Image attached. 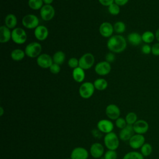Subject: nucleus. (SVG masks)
<instances>
[{
    "label": "nucleus",
    "mask_w": 159,
    "mask_h": 159,
    "mask_svg": "<svg viewBox=\"0 0 159 159\" xmlns=\"http://www.w3.org/2000/svg\"><path fill=\"white\" fill-rule=\"evenodd\" d=\"M99 31L101 36L103 37H111L114 32L113 25L108 22H102L99 28Z\"/></svg>",
    "instance_id": "2eb2a0df"
},
{
    "label": "nucleus",
    "mask_w": 159,
    "mask_h": 159,
    "mask_svg": "<svg viewBox=\"0 0 159 159\" xmlns=\"http://www.w3.org/2000/svg\"><path fill=\"white\" fill-rule=\"evenodd\" d=\"M127 125L126 120L125 119L122 118V117H119L118 119H117L116 120V125L117 126V128L122 129L123 128H124L126 125Z\"/></svg>",
    "instance_id": "c9c22d12"
},
{
    "label": "nucleus",
    "mask_w": 159,
    "mask_h": 159,
    "mask_svg": "<svg viewBox=\"0 0 159 159\" xmlns=\"http://www.w3.org/2000/svg\"><path fill=\"white\" fill-rule=\"evenodd\" d=\"M117 155L116 150H108L104 154V159H117Z\"/></svg>",
    "instance_id": "72a5a7b5"
},
{
    "label": "nucleus",
    "mask_w": 159,
    "mask_h": 159,
    "mask_svg": "<svg viewBox=\"0 0 159 159\" xmlns=\"http://www.w3.org/2000/svg\"><path fill=\"white\" fill-rule=\"evenodd\" d=\"M133 125L127 124L124 128L120 130L119 132V139L122 141H127L134 135Z\"/></svg>",
    "instance_id": "f3484780"
},
{
    "label": "nucleus",
    "mask_w": 159,
    "mask_h": 159,
    "mask_svg": "<svg viewBox=\"0 0 159 159\" xmlns=\"http://www.w3.org/2000/svg\"><path fill=\"white\" fill-rule=\"evenodd\" d=\"M94 84L91 82H84L82 83L79 88V94L83 99H89L91 98L94 92Z\"/></svg>",
    "instance_id": "39448f33"
},
{
    "label": "nucleus",
    "mask_w": 159,
    "mask_h": 159,
    "mask_svg": "<svg viewBox=\"0 0 159 159\" xmlns=\"http://www.w3.org/2000/svg\"><path fill=\"white\" fill-rule=\"evenodd\" d=\"M129 0H114V2L119 6H122L128 3Z\"/></svg>",
    "instance_id": "79ce46f5"
},
{
    "label": "nucleus",
    "mask_w": 159,
    "mask_h": 159,
    "mask_svg": "<svg viewBox=\"0 0 159 159\" xmlns=\"http://www.w3.org/2000/svg\"><path fill=\"white\" fill-rule=\"evenodd\" d=\"M92 132H93V135H94V137H101V134L100 133V131L98 130V129H97V130H96V129H94L93 131H92Z\"/></svg>",
    "instance_id": "37998d69"
},
{
    "label": "nucleus",
    "mask_w": 159,
    "mask_h": 159,
    "mask_svg": "<svg viewBox=\"0 0 159 159\" xmlns=\"http://www.w3.org/2000/svg\"><path fill=\"white\" fill-rule=\"evenodd\" d=\"M89 153L88 150L83 147H76L75 148L70 155L71 159H88Z\"/></svg>",
    "instance_id": "dca6fc26"
},
{
    "label": "nucleus",
    "mask_w": 159,
    "mask_h": 159,
    "mask_svg": "<svg viewBox=\"0 0 159 159\" xmlns=\"http://www.w3.org/2000/svg\"><path fill=\"white\" fill-rule=\"evenodd\" d=\"M152 54L154 56H159V42H156L152 45Z\"/></svg>",
    "instance_id": "58836bf2"
},
{
    "label": "nucleus",
    "mask_w": 159,
    "mask_h": 159,
    "mask_svg": "<svg viewBox=\"0 0 159 159\" xmlns=\"http://www.w3.org/2000/svg\"><path fill=\"white\" fill-rule=\"evenodd\" d=\"M53 63L52 57L47 53L40 54L37 58V63L42 68H49Z\"/></svg>",
    "instance_id": "9d476101"
},
{
    "label": "nucleus",
    "mask_w": 159,
    "mask_h": 159,
    "mask_svg": "<svg viewBox=\"0 0 159 159\" xmlns=\"http://www.w3.org/2000/svg\"><path fill=\"white\" fill-rule=\"evenodd\" d=\"M104 152L103 145L100 143H94L90 147V154L94 158H99Z\"/></svg>",
    "instance_id": "a211bd4d"
},
{
    "label": "nucleus",
    "mask_w": 159,
    "mask_h": 159,
    "mask_svg": "<svg viewBox=\"0 0 159 159\" xmlns=\"http://www.w3.org/2000/svg\"><path fill=\"white\" fill-rule=\"evenodd\" d=\"M72 76L73 80L77 83H81L84 81L85 78L84 70L80 66L73 70Z\"/></svg>",
    "instance_id": "4be33fe9"
},
{
    "label": "nucleus",
    "mask_w": 159,
    "mask_h": 159,
    "mask_svg": "<svg viewBox=\"0 0 159 159\" xmlns=\"http://www.w3.org/2000/svg\"><path fill=\"white\" fill-rule=\"evenodd\" d=\"M95 61L94 55L90 53L83 54L79 59V66L83 70H88L91 68Z\"/></svg>",
    "instance_id": "0eeeda50"
},
{
    "label": "nucleus",
    "mask_w": 159,
    "mask_h": 159,
    "mask_svg": "<svg viewBox=\"0 0 159 159\" xmlns=\"http://www.w3.org/2000/svg\"><path fill=\"white\" fill-rule=\"evenodd\" d=\"M99 3L104 6H109L114 2V0H98Z\"/></svg>",
    "instance_id": "a19ab883"
},
{
    "label": "nucleus",
    "mask_w": 159,
    "mask_h": 159,
    "mask_svg": "<svg viewBox=\"0 0 159 159\" xmlns=\"http://www.w3.org/2000/svg\"><path fill=\"white\" fill-rule=\"evenodd\" d=\"M93 84H94L95 89L98 91H103V90L106 89L108 85L107 81L104 78L96 79L94 81Z\"/></svg>",
    "instance_id": "bb28decb"
},
{
    "label": "nucleus",
    "mask_w": 159,
    "mask_h": 159,
    "mask_svg": "<svg viewBox=\"0 0 159 159\" xmlns=\"http://www.w3.org/2000/svg\"><path fill=\"white\" fill-rule=\"evenodd\" d=\"M141 52L145 55H149L152 53V46H150V44L145 43L141 48Z\"/></svg>",
    "instance_id": "e433bc0d"
},
{
    "label": "nucleus",
    "mask_w": 159,
    "mask_h": 159,
    "mask_svg": "<svg viewBox=\"0 0 159 159\" xmlns=\"http://www.w3.org/2000/svg\"><path fill=\"white\" fill-rule=\"evenodd\" d=\"M11 33L10 29L6 25H2L0 27V42L4 43L8 42L11 39Z\"/></svg>",
    "instance_id": "aec40b11"
},
{
    "label": "nucleus",
    "mask_w": 159,
    "mask_h": 159,
    "mask_svg": "<svg viewBox=\"0 0 159 159\" xmlns=\"http://www.w3.org/2000/svg\"><path fill=\"white\" fill-rule=\"evenodd\" d=\"M145 137L142 134H134L129 140L130 147L133 149H139L145 143Z\"/></svg>",
    "instance_id": "9b49d317"
},
{
    "label": "nucleus",
    "mask_w": 159,
    "mask_h": 159,
    "mask_svg": "<svg viewBox=\"0 0 159 159\" xmlns=\"http://www.w3.org/2000/svg\"><path fill=\"white\" fill-rule=\"evenodd\" d=\"M50 72L53 74H58L60 71V66L59 65L53 63V64L49 68Z\"/></svg>",
    "instance_id": "4c0bfd02"
},
{
    "label": "nucleus",
    "mask_w": 159,
    "mask_h": 159,
    "mask_svg": "<svg viewBox=\"0 0 159 159\" xmlns=\"http://www.w3.org/2000/svg\"><path fill=\"white\" fill-rule=\"evenodd\" d=\"M127 40L132 45L137 46L142 42V35L135 32H131L127 35Z\"/></svg>",
    "instance_id": "412c9836"
},
{
    "label": "nucleus",
    "mask_w": 159,
    "mask_h": 159,
    "mask_svg": "<svg viewBox=\"0 0 159 159\" xmlns=\"http://www.w3.org/2000/svg\"><path fill=\"white\" fill-rule=\"evenodd\" d=\"M25 53L21 49L16 48L11 53V57L14 61H20L25 57Z\"/></svg>",
    "instance_id": "393cba45"
},
{
    "label": "nucleus",
    "mask_w": 159,
    "mask_h": 159,
    "mask_svg": "<svg viewBox=\"0 0 159 159\" xmlns=\"http://www.w3.org/2000/svg\"><path fill=\"white\" fill-rule=\"evenodd\" d=\"M97 128L101 132L108 134L113 130L114 124L109 120L101 119L98 122Z\"/></svg>",
    "instance_id": "ddd939ff"
},
{
    "label": "nucleus",
    "mask_w": 159,
    "mask_h": 159,
    "mask_svg": "<svg viewBox=\"0 0 159 159\" xmlns=\"http://www.w3.org/2000/svg\"><path fill=\"white\" fill-rule=\"evenodd\" d=\"M133 129L135 134L143 135L147 133L148 130L149 125L146 120L143 119H139L137 120L133 125Z\"/></svg>",
    "instance_id": "f8f14e48"
},
{
    "label": "nucleus",
    "mask_w": 159,
    "mask_h": 159,
    "mask_svg": "<svg viewBox=\"0 0 159 159\" xmlns=\"http://www.w3.org/2000/svg\"><path fill=\"white\" fill-rule=\"evenodd\" d=\"M152 146L149 143H145L140 148V153L143 157L150 156L152 152Z\"/></svg>",
    "instance_id": "c85d7f7f"
},
{
    "label": "nucleus",
    "mask_w": 159,
    "mask_h": 159,
    "mask_svg": "<svg viewBox=\"0 0 159 159\" xmlns=\"http://www.w3.org/2000/svg\"><path fill=\"white\" fill-rule=\"evenodd\" d=\"M23 26L28 29H35L39 25V19L34 14H27L22 19Z\"/></svg>",
    "instance_id": "423d86ee"
},
{
    "label": "nucleus",
    "mask_w": 159,
    "mask_h": 159,
    "mask_svg": "<svg viewBox=\"0 0 159 159\" xmlns=\"http://www.w3.org/2000/svg\"><path fill=\"white\" fill-rule=\"evenodd\" d=\"M34 35L38 40H45L48 36V30L45 25H39L34 30Z\"/></svg>",
    "instance_id": "6ab92c4d"
},
{
    "label": "nucleus",
    "mask_w": 159,
    "mask_h": 159,
    "mask_svg": "<svg viewBox=\"0 0 159 159\" xmlns=\"http://www.w3.org/2000/svg\"><path fill=\"white\" fill-rule=\"evenodd\" d=\"M43 0H28V6L33 10H40L43 6Z\"/></svg>",
    "instance_id": "cd10ccee"
},
{
    "label": "nucleus",
    "mask_w": 159,
    "mask_h": 159,
    "mask_svg": "<svg viewBox=\"0 0 159 159\" xmlns=\"http://www.w3.org/2000/svg\"><path fill=\"white\" fill-rule=\"evenodd\" d=\"M5 25L10 29H14L17 24V19L16 16L13 14H7L4 19Z\"/></svg>",
    "instance_id": "5701e85b"
},
{
    "label": "nucleus",
    "mask_w": 159,
    "mask_h": 159,
    "mask_svg": "<svg viewBox=\"0 0 159 159\" xmlns=\"http://www.w3.org/2000/svg\"><path fill=\"white\" fill-rule=\"evenodd\" d=\"M66 159H71V158H66Z\"/></svg>",
    "instance_id": "de8ad7c7"
},
{
    "label": "nucleus",
    "mask_w": 159,
    "mask_h": 159,
    "mask_svg": "<svg viewBox=\"0 0 159 159\" xmlns=\"http://www.w3.org/2000/svg\"><path fill=\"white\" fill-rule=\"evenodd\" d=\"M142 42H143L145 43L150 44L155 39V35L153 32L147 30L142 34Z\"/></svg>",
    "instance_id": "b1692460"
},
{
    "label": "nucleus",
    "mask_w": 159,
    "mask_h": 159,
    "mask_svg": "<svg viewBox=\"0 0 159 159\" xmlns=\"http://www.w3.org/2000/svg\"><path fill=\"white\" fill-rule=\"evenodd\" d=\"M0 111H1V113H0V116H2L3 115V113H4V109L2 108V107H0Z\"/></svg>",
    "instance_id": "49530a36"
},
{
    "label": "nucleus",
    "mask_w": 159,
    "mask_h": 159,
    "mask_svg": "<svg viewBox=\"0 0 159 159\" xmlns=\"http://www.w3.org/2000/svg\"><path fill=\"white\" fill-rule=\"evenodd\" d=\"M55 14V9L51 4H45L40 10V17L45 21L52 20L54 17Z\"/></svg>",
    "instance_id": "6e6552de"
},
{
    "label": "nucleus",
    "mask_w": 159,
    "mask_h": 159,
    "mask_svg": "<svg viewBox=\"0 0 159 159\" xmlns=\"http://www.w3.org/2000/svg\"><path fill=\"white\" fill-rule=\"evenodd\" d=\"M24 52L28 57L32 58H37L42 52V45L36 42H30L26 45Z\"/></svg>",
    "instance_id": "7ed1b4c3"
},
{
    "label": "nucleus",
    "mask_w": 159,
    "mask_h": 159,
    "mask_svg": "<svg viewBox=\"0 0 159 159\" xmlns=\"http://www.w3.org/2000/svg\"><path fill=\"white\" fill-rule=\"evenodd\" d=\"M155 35V39L158 42H159V27L156 30Z\"/></svg>",
    "instance_id": "c03bdc74"
},
{
    "label": "nucleus",
    "mask_w": 159,
    "mask_h": 159,
    "mask_svg": "<svg viewBox=\"0 0 159 159\" xmlns=\"http://www.w3.org/2000/svg\"><path fill=\"white\" fill-rule=\"evenodd\" d=\"M125 119L127 124L133 125L137 120V116L135 112H130L126 115Z\"/></svg>",
    "instance_id": "2f4dec72"
},
{
    "label": "nucleus",
    "mask_w": 159,
    "mask_h": 159,
    "mask_svg": "<svg viewBox=\"0 0 159 159\" xmlns=\"http://www.w3.org/2000/svg\"><path fill=\"white\" fill-rule=\"evenodd\" d=\"M115 60V55L112 52H109L106 55V61L110 63L113 62Z\"/></svg>",
    "instance_id": "ea45409f"
},
{
    "label": "nucleus",
    "mask_w": 159,
    "mask_h": 159,
    "mask_svg": "<svg viewBox=\"0 0 159 159\" xmlns=\"http://www.w3.org/2000/svg\"><path fill=\"white\" fill-rule=\"evenodd\" d=\"M104 143L108 150H116L119 146V140L118 136L114 132L106 134L104 136Z\"/></svg>",
    "instance_id": "f03ea898"
},
{
    "label": "nucleus",
    "mask_w": 159,
    "mask_h": 159,
    "mask_svg": "<svg viewBox=\"0 0 159 159\" xmlns=\"http://www.w3.org/2000/svg\"><path fill=\"white\" fill-rule=\"evenodd\" d=\"M108 11L109 14H111V15H118L120 12V6L115 2H114L108 6Z\"/></svg>",
    "instance_id": "473e14b6"
},
{
    "label": "nucleus",
    "mask_w": 159,
    "mask_h": 159,
    "mask_svg": "<svg viewBox=\"0 0 159 159\" xmlns=\"http://www.w3.org/2000/svg\"><path fill=\"white\" fill-rule=\"evenodd\" d=\"M52 58L54 63L60 65L63 64V63L65 60V54L61 50H58L53 54Z\"/></svg>",
    "instance_id": "a878e982"
},
{
    "label": "nucleus",
    "mask_w": 159,
    "mask_h": 159,
    "mask_svg": "<svg viewBox=\"0 0 159 159\" xmlns=\"http://www.w3.org/2000/svg\"><path fill=\"white\" fill-rule=\"evenodd\" d=\"M106 114L109 119L111 120H116L120 116V111L117 105L111 104L106 108Z\"/></svg>",
    "instance_id": "4468645a"
},
{
    "label": "nucleus",
    "mask_w": 159,
    "mask_h": 159,
    "mask_svg": "<svg viewBox=\"0 0 159 159\" xmlns=\"http://www.w3.org/2000/svg\"><path fill=\"white\" fill-rule=\"evenodd\" d=\"M114 30L116 32V33L118 34H122L125 32L126 29V25L122 21H117L116 22L114 25Z\"/></svg>",
    "instance_id": "7c9ffc66"
},
{
    "label": "nucleus",
    "mask_w": 159,
    "mask_h": 159,
    "mask_svg": "<svg viewBox=\"0 0 159 159\" xmlns=\"http://www.w3.org/2000/svg\"><path fill=\"white\" fill-rule=\"evenodd\" d=\"M43 3H45V4H51L53 0H43Z\"/></svg>",
    "instance_id": "a18cd8bd"
},
{
    "label": "nucleus",
    "mask_w": 159,
    "mask_h": 159,
    "mask_svg": "<svg viewBox=\"0 0 159 159\" xmlns=\"http://www.w3.org/2000/svg\"><path fill=\"white\" fill-rule=\"evenodd\" d=\"M107 47L112 52L121 53L127 47L126 39L120 34L112 35L107 40Z\"/></svg>",
    "instance_id": "f257e3e1"
},
{
    "label": "nucleus",
    "mask_w": 159,
    "mask_h": 159,
    "mask_svg": "<svg viewBox=\"0 0 159 159\" xmlns=\"http://www.w3.org/2000/svg\"><path fill=\"white\" fill-rule=\"evenodd\" d=\"M27 34L25 30L21 27H16L11 33V39L16 44L21 45L27 40Z\"/></svg>",
    "instance_id": "20e7f679"
},
{
    "label": "nucleus",
    "mask_w": 159,
    "mask_h": 159,
    "mask_svg": "<svg viewBox=\"0 0 159 159\" xmlns=\"http://www.w3.org/2000/svg\"><path fill=\"white\" fill-rule=\"evenodd\" d=\"M122 159H144V157L140 152L132 151L127 153Z\"/></svg>",
    "instance_id": "c756f323"
},
{
    "label": "nucleus",
    "mask_w": 159,
    "mask_h": 159,
    "mask_svg": "<svg viewBox=\"0 0 159 159\" xmlns=\"http://www.w3.org/2000/svg\"><path fill=\"white\" fill-rule=\"evenodd\" d=\"M68 65L71 68L75 69L79 66V60H78L76 58L72 57L68 60Z\"/></svg>",
    "instance_id": "f704fd0d"
},
{
    "label": "nucleus",
    "mask_w": 159,
    "mask_h": 159,
    "mask_svg": "<svg viewBox=\"0 0 159 159\" xmlns=\"http://www.w3.org/2000/svg\"><path fill=\"white\" fill-rule=\"evenodd\" d=\"M111 70L110 63L106 61H102L98 63L94 67L95 72L100 76H105L108 75Z\"/></svg>",
    "instance_id": "1a4fd4ad"
}]
</instances>
